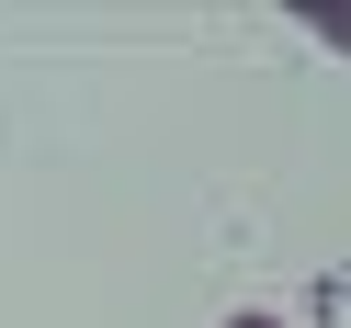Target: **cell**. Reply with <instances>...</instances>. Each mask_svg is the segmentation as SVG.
I'll return each mask as SVG.
<instances>
[{
    "label": "cell",
    "mask_w": 351,
    "mask_h": 328,
    "mask_svg": "<svg viewBox=\"0 0 351 328\" xmlns=\"http://www.w3.org/2000/svg\"><path fill=\"white\" fill-rule=\"evenodd\" d=\"M283 12H295V23H306V34H328V46H340V57H351V0H283Z\"/></svg>",
    "instance_id": "6da1fadb"
},
{
    "label": "cell",
    "mask_w": 351,
    "mask_h": 328,
    "mask_svg": "<svg viewBox=\"0 0 351 328\" xmlns=\"http://www.w3.org/2000/svg\"><path fill=\"white\" fill-rule=\"evenodd\" d=\"M227 328H295V317H261V305H250V317H227Z\"/></svg>",
    "instance_id": "7a4b0ae2"
}]
</instances>
